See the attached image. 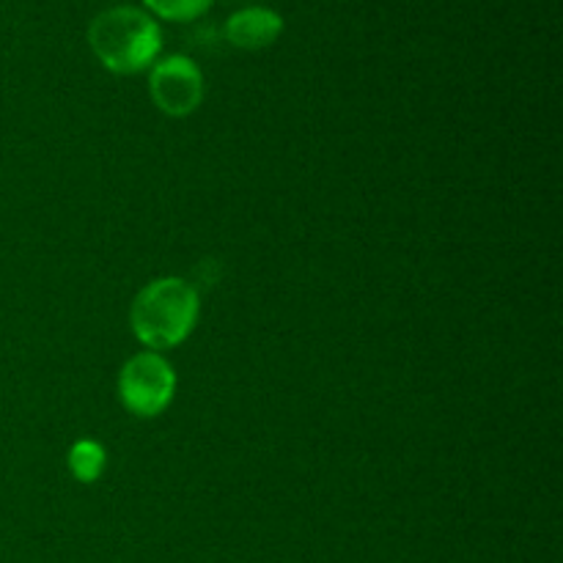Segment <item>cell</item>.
I'll use <instances>...</instances> for the list:
<instances>
[{
    "instance_id": "cell-1",
    "label": "cell",
    "mask_w": 563,
    "mask_h": 563,
    "mask_svg": "<svg viewBox=\"0 0 563 563\" xmlns=\"http://www.w3.org/2000/svg\"><path fill=\"white\" fill-rule=\"evenodd\" d=\"M88 42L110 71L135 75L157 58L163 33L157 22L137 5H110L91 20Z\"/></svg>"
},
{
    "instance_id": "cell-7",
    "label": "cell",
    "mask_w": 563,
    "mask_h": 563,
    "mask_svg": "<svg viewBox=\"0 0 563 563\" xmlns=\"http://www.w3.org/2000/svg\"><path fill=\"white\" fill-rule=\"evenodd\" d=\"M146 5L154 11V14L165 16V20L187 22L201 16L203 11L212 5V0H146Z\"/></svg>"
},
{
    "instance_id": "cell-4",
    "label": "cell",
    "mask_w": 563,
    "mask_h": 563,
    "mask_svg": "<svg viewBox=\"0 0 563 563\" xmlns=\"http://www.w3.org/2000/svg\"><path fill=\"white\" fill-rule=\"evenodd\" d=\"M148 88H152L154 104L165 115L192 113L203 99L201 69L187 55H168L154 64Z\"/></svg>"
},
{
    "instance_id": "cell-2",
    "label": "cell",
    "mask_w": 563,
    "mask_h": 563,
    "mask_svg": "<svg viewBox=\"0 0 563 563\" xmlns=\"http://www.w3.org/2000/svg\"><path fill=\"white\" fill-rule=\"evenodd\" d=\"M196 286L181 278H157L137 291L130 322L137 341L152 350H170L192 333L198 322Z\"/></svg>"
},
{
    "instance_id": "cell-6",
    "label": "cell",
    "mask_w": 563,
    "mask_h": 563,
    "mask_svg": "<svg viewBox=\"0 0 563 563\" xmlns=\"http://www.w3.org/2000/svg\"><path fill=\"white\" fill-rule=\"evenodd\" d=\"M69 467L77 482H97L99 473L104 471V449L93 440H80V443L71 445Z\"/></svg>"
},
{
    "instance_id": "cell-3",
    "label": "cell",
    "mask_w": 563,
    "mask_h": 563,
    "mask_svg": "<svg viewBox=\"0 0 563 563\" xmlns=\"http://www.w3.org/2000/svg\"><path fill=\"white\" fill-rule=\"evenodd\" d=\"M176 390V374L157 352H141L130 357L119 374V396L130 412L154 418L170 405Z\"/></svg>"
},
{
    "instance_id": "cell-5",
    "label": "cell",
    "mask_w": 563,
    "mask_h": 563,
    "mask_svg": "<svg viewBox=\"0 0 563 563\" xmlns=\"http://www.w3.org/2000/svg\"><path fill=\"white\" fill-rule=\"evenodd\" d=\"M284 20L280 14H275L273 9H264V5H247V9L234 11L229 16L223 27V36L229 38L234 47L242 49H258L267 47L278 38Z\"/></svg>"
}]
</instances>
